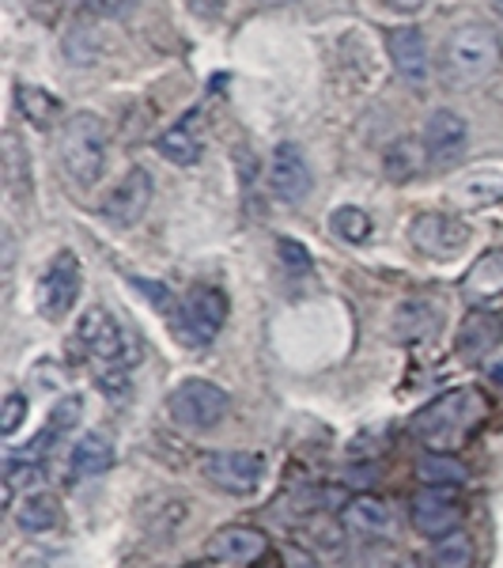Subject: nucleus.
Here are the masks:
<instances>
[{"instance_id": "f257e3e1", "label": "nucleus", "mask_w": 503, "mask_h": 568, "mask_svg": "<svg viewBox=\"0 0 503 568\" xmlns=\"http://www.w3.org/2000/svg\"><path fill=\"white\" fill-rule=\"evenodd\" d=\"M481 414L484 406L473 390H446L413 417V436L424 439V447H432V452H454Z\"/></svg>"}, {"instance_id": "f03ea898", "label": "nucleus", "mask_w": 503, "mask_h": 568, "mask_svg": "<svg viewBox=\"0 0 503 568\" xmlns=\"http://www.w3.org/2000/svg\"><path fill=\"white\" fill-rule=\"evenodd\" d=\"M61 168L72 182L80 186H95L99 179L106 175V160H110V133L106 122L99 114H72L65 125H61Z\"/></svg>"}, {"instance_id": "7ed1b4c3", "label": "nucleus", "mask_w": 503, "mask_h": 568, "mask_svg": "<svg viewBox=\"0 0 503 568\" xmlns=\"http://www.w3.org/2000/svg\"><path fill=\"white\" fill-rule=\"evenodd\" d=\"M503 61L500 39L492 27L484 23H462L451 31V39L443 45V69L451 84L473 88L481 80H489L496 65Z\"/></svg>"}, {"instance_id": "20e7f679", "label": "nucleus", "mask_w": 503, "mask_h": 568, "mask_svg": "<svg viewBox=\"0 0 503 568\" xmlns=\"http://www.w3.org/2000/svg\"><path fill=\"white\" fill-rule=\"evenodd\" d=\"M167 414L186 433H213L232 414V394L208 379H182L167 394Z\"/></svg>"}, {"instance_id": "39448f33", "label": "nucleus", "mask_w": 503, "mask_h": 568, "mask_svg": "<svg viewBox=\"0 0 503 568\" xmlns=\"http://www.w3.org/2000/svg\"><path fill=\"white\" fill-rule=\"evenodd\" d=\"M76 337L84 345V353L99 368H122V372H133L136 364V342L130 337V329L117 323L106 307H88L80 315V326H76Z\"/></svg>"}, {"instance_id": "423d86ee", "label": "nucleus", "mask_w": 503, "mask_h": 568, "mask_svg": "<svg viewBox=\"0 0 503 568\" xmlns=\"http://www.w3.org/2000/svg\"><path fill=\"white\" fill-rule=\"evenodd\" d=\"M227 311H232V304H227L224 288H216V284H194L182 296L178 307V342L186 349H208L227 323Z\"/></svg>"}, {"instance_id": "0eeeda50", "label": "nucleus", "mask_w": 503, "mask_h": 568, "mask_svg": "<svg viewBox=\"0 0 503 568\" xmlns=\"http://www.w3.org/2000/svg\"><path fill=\"white\" fill-rule=\"evenodd\" d=\"M80 288H84V273H80L76 254L72 251L53 254L39 277V315L50 318V323H61L76 307Z\"/></svg>"}, {"instance_id": "6e6552de", "label": "nucleus", "mask_w": 503, "mask_h": 568, "mask_svg": "<svg viewBox=\"0 0 503 568\" xmlns=\"http://www.w3.org/2000/svg\"><path fill=\"white\" fill-rule=\"evenodd\" d=\"M473 232L462 216H446V213H420L409 224V246L424 258L446 262L454 254H462L470 246Z\"/></svg>"}, {"instance_id": "1a4fd4ad", "label": "nucleus", "mask_w": 503, "mask_h": 568, "mask_svg": "<svg viewBox=\"0 0 503 568\" xmlns=\"http://www.w3.org/2000/svg\"><path fill=\"white\" fill-rule=\"evenodd\" d=\"M201 474L227 497H254L265 478V463L254 452H205Z\"/></svg>"}, {"instance_id": "9d476101", "label": "nucleus", "mask_w": 503, "mask_h": 568, "mask_svg": "<svg viewBox=\"0 0 503 568\" xmlns=\"http://www.w3.org/2000/svg\"><path fill=\"white\" fill-rule=\"evenodd\" d=\"M409 519H413V530L424 538H446L451 530H459L462 524V508L454 500V485H428L420 489L413 500H409Z\"/></svg>"}, {"instance_id": "9b49d317", "label": "nucleus", "mask_w": 503, "mask_h": 568, "mask_svg": "<svg viewBox=\"0 0 503 568\" xmlns=\"http://www.w3.org/2000/svg\"><path fill=\"white\" fill-rule=\"evenodd\" d=\"M310 186H315V175H310V163L299 144H277L273 149V160H269V194L285 205H299Z\"/></svg>"}, {"instance_id": "f8f14e48", "label": "nucleus", "mask_w": 503, "mask_h": 568, "mask_svg": "<svg viewBox=\"0 0 503 568\" xmlns=\"http://www.w3.org/2000/svg\"><path fill=\"white\" fill-rule=\"evenodd\" d=\"M205 554L213 557V561H219V565L250 568V565H258L265 554H269V535H265L261 527H250V524L219 527L216 535L205 542Z\"/></svg>"}, {"instance_id": "ddd939ff", "label": "nucleus", "mask_w": 503, "mask_h": 568, "mask_svg": "<svg viewBox=\"0 0 503 568\" xmlns=\"http://www.w3.org/2000/svg\"><path fill=\"white\" fill-rule=\"evenodd\" d=\"M152 194H155V179H152L144 168H133L130 175H125V179L117 182V186L106 194V201H103V216H106L114 227H133L136 220L148 213Z\"/></svg>"}, {"instance_id": "4468645a", "label": "nucleus", "mask_w": 503, "mask_h": 568, "mask_svg": "<svg viewBox=\"0 0 503 568\" xmlns=\"http://www.w3.org/2000/svg\"><path fill=\"white\" fill-rule=\"evenodd\" d=\"M420 141H424V149H428V160L443 168V163H454L465 152V144H470V125H465V118L459 110L439 106L428 114Z\"/></svg>"}, {"instance_id": "2eb2a0df", "label": "nucleus", "mask_w": 503, "mask_h": 568, "mask_svg": "<svg viewBox=\"0 0 503 568\" xmlns=\"http://www.w3.org/2000/svg\"><path fill=\"white\" fill-rule=\"evenodd\" d=\"M387 53H390V65H394V72L406 80L409 88L428 84V77H432V61H428V42L417 27H409V23L394 27V31L387 34Z\"/></svg>"}, {"instance_id": "dca6fc26", "label": "nucleus", "mask_w": 503, "mask_h": 568, "mask_svg": "<svg viewBox=\"0 0 503 568\" xmlns=\"http://www.w3.org/2000/svg\"><path fill=\"white\" fill-rule=\"evenodd\" d=\"M500 342H503V311H492V307H473L470 315L462 318L459 337H454L459 356L470 364H478L489 353H496Z\"/></svg>"}, {"instance_id": "f3484780", "label": "nucleus", "mask_w": 503, "mask_h": 568, "mask_svg": "<svg viewBox=\"0 0 503 568\" xmlns=\"http://www.w3.org/2000/svg\"><path fill=\"white\" fill-rule=\"evenodd\" d=\"M80 417H84V398H80V394H65V398L53 406V414H50V420H45L42 433L34 436L27 447H16L8 459H12V463H42V455L50 452L61 436H69L72 428L80 425Z\"/></svg>"}, {"instance_id": "a211bd4d", "label": "nucleus", "mask_w": 503, "mask_h": 568, "mask_svg": "<svg viewBox=\"0 0 503 568\" xmlns=\"http://www.w3.org/2000/svg\"><path fill=\"white\" fill-rule=\"evenodd\" d=\"M114 463H117L114 439H110L106 433H88L76 447H72V455H69V478H72V481L103 478V474H106Z\"/></svg>"}, {"instance_id": "6ab92c4d", "label": "nucleus", "mask_w": 503, "mask_h": 568, "mask_svg": "<svg viewBox=\"0 0 503 568\" xmlns=\"http://www.w3.org/2000/svg\"><path fill=\"white\" fill-rule=\"evenodd\" d=\"M341 519H345V527L356 530V535H363V538L394 535V511H390L387 500L371 497V493H360V497H352L349 504H345Z\"/></svg>"}, {"instance_id": "aec40b11", "label": "nucleus", "mask_w": 503, "mask_h": 568, "mask_svg": "<svg viewBox=\"0 0 503 568\" xmlns=\"http://www.w3.org/2000/svg\"><path fill=\"white\" fill-rule=\"evenodd\" d=\"M462 296L470 304H492L503 296V251H489L470 265V273L462 277Z\"/></svg>"}, {"instance_id": "412c9836", "label": "nucleus", "mask_w": 503, "mask_h": 568, "mask_svg": "<svg viewBox=\"0 0 503 568\" xmlns=\"http://www.w3.org/2000/svg\"><path fill=\"white\" fill-rule=\"evenodd\" d=\"M155 149H160L163 160L178 163V168H194V163L205 155V144H201V133L194 125V114L182 118V122H175L171 130L160 133V141H155Z\"/></svg>"}, {"instance_id": "4be33fe9", "label": "nucleus", "mask_w": 503, "mask_h": 568, "mask_svg": "<svg viewBox=\"0 0 503 568\" xmlns=\"http://www.w3.org/2000/svg\"><path fill=\"white\" fill-rule=\"evenodd\" d=\"M12 516H16V527H20L23 535H45V530L61 527L65 508H61V500L53 497V493H31V497L12 511Z\"/></svg>"}, {"instance_id": "5701e85b", "label": "nucleus", "mask_w": 503, "mask_h": 568, "mask_svg": "<svg viewBox=\"0 0 503 568\" xmlns=\"http://www.w3.org/2000/svg\"><path fill=\"white\" fill-rule=\"evenodd\" d=\"M394 329L401 342H432L443 329V311L435 304H424V300H413L394 315Z\"/></svg>"}, {"instance_id": "b1692460", "label": "nucleus", "mask_w": 503, "mask_h": 568, "mask_svg": "<svg viewBox=\"0 0 503 568\" xmlns=\"http://www.w3.org/2000/svg\"><path fill=\"white\" fill-rule=\"evenodd\" d=\"M417 478L424 485H465L470 466L454 459V452H428L417 459Z\"/></svg>"}, {"instance_id": "393cba45", "label": "nucleus", "mask_w": 503, "mask_h": 568, "mask_svg": "<svg viewBox=\"0 0 503 568\" xmlns=\"http://www.w3.org/2000/svg\"><path fill=\"white\" fill-rule=\"evenodd\" d=\"M16 106L23 110V118H31V125L39 130H53L61 122V103L58 95L42 88H31V84H16Z\"/></svg>"}, {"instance_id": "a878e982", "label": "nucleus", "mask_w": 503, "mask_h": 568, "mask_svg": "<svg viewBox=\"0 0 503 568\" xmlns=\"http://www.w3.org/2000/svg\"><path fill=\"white\" fill-rule=\"evenodd\" d=\"M424 160H428L424 141H413V136H406V141L390 144L387 160H382V168H387V179L409 182V179H417L420 171H424Z\"/></svg>"}, {"instance_id": "bb28decb", "label": "nucleus", "mask_w": 503, "mask_h": 568, "mask_svg": "<svg viewBox=\"0 0 503 568\" xmlns=\"http://www.w3.org/2000/svg\"><path fill=\"white\" fill-rule=\"evenodd\" d=\"M478 565V542L465 530H451L446 538H435L432 568H473Z\"/></svg>"}, {"instance_id": "cd10ccee", "label": "nucleus", "mask_w": 503, "mask_h": 568, "mask_svg": "<svg viewBox=\"0 0 503 568\" xmlns=\"http://www.w3.org/2000/svg\"><path fill=\"white\" fill-rule=\"evenodd\" d=\"M329 227H333V235L345 243H368L374 232V220L363 213V209L341 205V209H333V216H329Z\"/></svg>"}, {"instance_id": "c85d7f7f", "label": "nucleus", "mask_w": 503, "mask_h": 568, "mask_svg": "<svg viewBox=\"0 0 503 568\" xmlns=\"http://www.w3.org/2000/svg\"><path fill=\"white\" fill-rule=\"evenodd\" d=\"M454 197H459L465 209L496 205V201H503V175H473V179H465L462 186H454Z\"/></svg>"}, {"instance_id": "c756f323", "label": "nucleus", "mask_w": 503, "mask_h": 568, "mask_svg": "<svg viewBox=\"0 0 503 568\" xmlns=\"http://www.w3.org/2000/svg\"><path fill=\"white\" fill-rule=\"evenodd\" d=\"M4 163H8V186L16 190V194H27V186H31V171H27V163H23V149H20V136L16 133H8L4 136Z\"/></svg>"}, {"instance_id": "7c9ffc66", "label": "nucleus", "mask_w": 503, "mask_h": 568, "mask_svg": "<svg viewBox=\"0 0 503 568\" xmlns=\"http://www.w3.org/2000/svg\"><path fill=\"white\" fill-rule=\"evenodd\" d=\"M27 414H31V402H27V394L12 390V394L4 398V409H0V433H4V436H16V433L23 428Z\"/></svg>"}, {"instance_id": "2f4dec72", "label": "nucleus", "mask_w": 503, "mask_h": 568, "mask_svg": "<svg viewBox=\"0 0 503 568\" xmlns=\"http://www.w3.org/2000/svg\"><path fill=\"white\" fill-rule=\"evenodd\" d=\"M277 254H280V262H285V270L291 273V277H304V273H310V254L296 240H280Z\"/></svg>"}, {"instance_id": "473e14b6", "label": "nucleus", "mask_w": 503, "mask_h": 568, "mask_svg": "<svg viewBox=\"0 0 503 568\" xmlns=\"http://www.w3.org/2000/svg\"><path fill=\"white\" fill-rule=\"evenodd\" d=\"M84 12L91 16H106V20H117V16H130L136 0H76Z\"/></svg>"}, {"instance_id": "72a5a7b5", "label": "nucleus", "mask_w": 503, "mask_h": 568, "mask_svg": "<svg viewBox=\"0 0 503 568\" xmlns=\"http://www.w3.org/2000/svg\"><path fill=\"white\" fill-rule=\"evenodd\" d=\"M390 8H398V12H420V8L428 4V0H387Z\"/></svg>"}, {"instance_id": "f704fd0d", "label": "nucleus", "mask_w": 503, "mask_h": 568, "mask_svg": "<svg viewBox=\"0 0 503 568\" xmlns=\"http://www.w3.org/2000/svg\"><path fill=\"white\" fill-rule=\"evenodd\" d=\"M189 4H194L201 16H216V12H219V4H224V0H189Z\"/></svg>"}, {"instance_id": "c9c22d12", "label": "nucleus", "mask_w": 503, "mask_h": 568, "mask_svg": "<svg viewBox=\"0 0 503 568\" xmlns=\"http://www.w3.org/2000/svg\"><path fill=\"white\" fill-rule=\"evenodd\" d=\"M291 568H318L310 557H291Z\"/></svg>"}, {"instance_id": "e433bc0d", "label": "nucleus", "mask_w": 503, "mask_h": 568, "mask_svg": "<svg viewBox=\"0 0 503 568\" xmlns=\"http://www.w3.org/2000/svg\"><path fill=\"white\" fill-rule=\"evenodd\" d=\"M258 4H265V8H280V4H291V0H258Z\"/></svg>"}, {"instance_id": "4c0bfd02", "label": "nucleus", "mask_w": 503, "mask_h": 568, "mask_svg": "<svg viewBox=\"0 0 503 568\" xmlns=\"http://www.w3.org/2000/svg\"><path fill=\"white\" fill-rule=\"evenodd\" d=\"M492 8H496V12L503 16V0H492Z\"/></svg>"}, {"instance_id": "58836bf2", "label": "nucleus", "mask_w": 503, "mask_h": 568, "mask_svg": "<svg viewBox=\"0 0 503 568\" xmlns=\"http://www.w3.org/2000/svg\"><path fill=\"white\" fill-rule=\"evenodd\" d=\"M500 50H503V39H500Z\"/></svg>"}]
</instances>
